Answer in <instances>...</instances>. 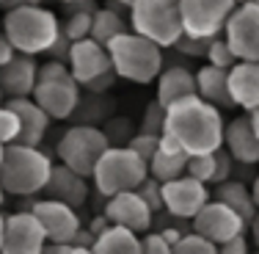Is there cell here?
I'll list each match as a JSON object with an SVG mask.
<instances>
[{"instance_id":"obj_1","label":"cell","mask_w":259,"mask_h":254,"mask_svg":"<svg viewBox=\"0 0 259 254\" xmlns=\"http://www.w3.org/2000/svg\"><path fill=\"white\" fill-rule=\"evenodd\" d=\"M165 130L185 147L188 155H207V152H218L224 147L226 122L218 105L193 94L168 105Z\"/></svg>"},{"instance_id":"obj_2","label":"cell","mask_w":259,"mask_h":254,"mask_svg":"<svg viewBox=\"0 0 259 254\" xmlns=\"http://www.w3.org/2000/svg\"><path fill=\"white\" fill-rule=\"evenodd\" d=\"M53 160L39 147L28 144H9L0 163V183L6 194L17 199H30L36 194H45L53 174Z\"/></svg>"},{"instance_id":"obj_3","label":"cell","mask_w":259,"mask_h":254,"mask_svg":"<svg viewBox=\"0 0 259 254\" xmlns=\"http://www.w3.org/2000/svg\"><path fill=\"white\" fill-rule=\"evenodd\" d=\"M3 30L25 55H47V50L61 36V22L45 6H14L3 17Z\"/></svg>"},{"instance_id":"obj_4","label":"cell","mask_w":259,"mask_h":254,"mask_svg":"<svg viewBox=\"0 0 259 254\" xmlns=\"http://www.w3.org/2000/svg\"><path fill=\"white\" fill-rule=\"evenodd\" d=\"M110 50V61H113V69L121 80L138 86H149L155 83L163 72V50L157 42L146 39V36L135 33V30H124L121 36H116L108 45Z\"/></svg>"},{"instance_id":"obj_5","label":"cell","mask_w":259,"mask_h":254,"mask_svg":"<svg viewBox=\"0 0 259 254\" xmlns=\"http://www.w3.org/2000/svg\"><path fill=\"white\" fill-rule=\"evenodd\" d=\"M130 28L168 50L185 33L182 0H135L130 6Z\"/></svg>"},{"instance_id":"obj_6","label":"cell","mask_w":259,"mask_h":254,"mask_svg":"<svg viewBox=\"0 0 259 254\" xmlns=\"http://www.w3.org/2000/svg\"><path fill=\"white\" fill-rule=\"evenodd\" d=\"M149 177V163L141 158L133 147H110L102 155V160L97 163L94 171V188L102 199L121 191H135L144 179Z\"/></svg>"},{"instance_id":"obj_7","label":"cell","mask_w":259,"mask_h":254,"mask_svg":"<svg viewBox=\"0 0 259 254\" xmlns=\"http://www.w3.org/2000/svg\"><path fill=\"white\" fill-rule=\"evenodd\" d=\"M110 138L105 130H100L97 125H75L69 127L58 141V160L64 166H69L72 171L83 177H94L97 163L102 160V155L110 150Z\"/></svg>"},{"instance_id":"obj_8","label":"cell","mask_w":259,"mask_h":254,"mask_svg":"<svg viewBox=\"0 0 259 254\" xmlns=\"http://www.w3.org/2000/svg\"><path fill=\"white\" fill-rule=\"evenodd\" d=\"M237 9V0H182L185 33L215 39L226 30V22Z\"/></svg>"},{"instance_id":"obj_9","label":"cell","mask_w":259,"mask_h":254,"mask_svg":"<svg viewBox=\"0 0 259 254\" xmlns=\"http://www.w3.org/2000/svg\"><path fill=\"white\" fill-rule=\"evenodd\" d=\"M190 227H193V232L204 235L207 240H212L218 246L237 238V235H243V232H248V221L221 199H209L199 210V215L190 221Z\"/></svg>"},{"instance_id":"obj_10","label":"cell","mask_w":259,"mask_h":254,"mask_svg":"<svg viewBox=\"0 0 259 254\" xmlns=\"http://www.w3.org/2000/svg\"><path fill=\"white\" fill-rule=\"evenodd\" d=\"M47 232L33 210L6 215V235H3V254H45Z\"/></svg>"},{"instance_id":"obj_11","label":"cell","mask_w":259,"mask_h":254,"mask_svg":"<svg viewBox=\"0 0 259 254\" xmlns=\"http://www.w3.org/2000/svg\"><path fill=\"white\" fill-rule=\"evenodd\" d=\"M212 199V191L207 188V183L182 174L171 183H163V207L177 219L193 221L199 215V210Z\"/></svg>"},{"instance_id":"obj_12","label":"cell","mask_w":259,"mask_h":254,"mask_svg":"<svg viewBox=\"0 0 259 254\" xmlns=\"http://www.w3.org/2000/svg\"><path fill=\"white\" fill-rule=\"evenodd\" d=\"M224 36L240 61H259V3H240Z\"/></svg>"},{"instance_id":"obj_13","label":"cell","mask_w":259,"mask_h":254,"mask_svg":"<svg viewBox=\"0 0 259 254\" xmlns=\"http://www.w3.org/2000/svg\"><path fill=\"white\" fill-rule=\"evenodd\" d=\"M33 210L36 215H39L41 227H45L47 232V240L50 243H61V246H72L77 238V232L83 227H80V215H77V207H72V204L66 202H58V199H39L33 202Z\"/></svg>"},{"instance_id":"obj_14","label":"cell","mask_w":259,"mask_h":254,"mask_svg":"<svg viewBox=\"0 0 259 254\" xmlns=\"http://www.w3.org/2000/svg\"><path fill=\"white\" fill-rule=\"evenodd\" d=\"M105 215L110 219V224L127 227L138 235H146L155 227V210L144 202V196L138 191H121L105 199Z\"/></svg>"},{"instance_id":"obj_15","label":"cell","mask_w":259,"mask_h":254,"mask_svg":"<svg viewBox=\"0 0 259 254\" xmlns=\"http://www.w3.org/2000/svg\"><path fill=\"white\" fill-rule=\"evenodd\" d=\"M33 100L50 114V119L64 122L69 116H75V111L80 105V83L75 80V75L39 80L33 89Z\"/></svg>"},{"instance_id":"obj_16","label":"cell","mask_w":259,"mask_h":254,"mask_svg":"<svg viewBox=\"0 0 259 254\" xmlns=\"http://www.w3.org/2000/svg\"><path fill=\"white\" fill-rule=\"evenodd\" d=\"M69 69L80 86H89L91 80H97L105 72H110L113 69V61H110L108 45L97 42L94 36L75 42L72 45V55H69Z\"/></svg>"},{"instance_id":"obj_17","label":"cell","mask_w":259,"mask_h":254,"mask_svg":"<svg viewBox=\"0 0 259 254\" xmlns=\"http://www.w3.org/2000/svg\"><path fill=\"white\" fill-rule=\"evenodd\" d=\"M39 83V64L36 55L17 53L6 66H0V89L9 100L14 97H33V89Z\"/></svg>"},{"instance_id":"obj_18","label":"cell","mask_w":259,"mask_h":254,"mask_svg":"<svg viewBox=\"0 0 259 254\" xmlns=\"http://www.w3.org/2000/svg\"><path fill=\"white\" fill-rule=\"evenodd\" d=\"M224 147L232 152V158L240 166H256L259 163V135H256L254 125H251L248 114L226 122Z\"/></svg>"},{"instance_id":"obj_19","label":"cell","mask_w":259,"mask_h":254,"mask_svg":"<svg viewBox=\"0 0 259 254\" xmlns=\"http://www.w3.org/2000/svg\"><path fill=\"white\" fill-rule=\"evenodd\" d=\"M11 105V108L17 111V116H20V141L17 144H28V147H39L41 141H45L47 130H50V114H47L45 108H41L39 102L33 100V97H14V100H6Z\"/></svg>"},{"instance_id":"obj_20","label":"cell","mask_w":259,"mask_h":254,"mask_svg":"<svg viewBox=\"0 0 259 254\" xmlns=\"http://www.w3.org/2000/svg\"><path fill=\"white\" fill-rule=\"evenodd\" d=\"M85 179L89 177L72 171L69 166H64V163H58L53 169V174H50L45 196L47 199L66 202V204H72V207H83L85 199H89V185H85Z\"/></svg>"},{"instance_id":"obj_21","label":"cell","mask_w":259,"mask_h":254,"mask_svg":"<svg viewBox=\"0 0 259 254\" xmlns=\"http://www.w3.org/2000/svg\"><path fill=\"white\" fill-rule=\"evenodd\" d=\"M229 89L234 105L245 114L259 108V61H237L229 69Z\"/></svg>"},{"instance_id":"obj_22","label":"cell","mask_w":259,"mask_h":254,"mask_svg":"<svg viewBox=\"0 0 259 254\" xmlns=\"http://www.w3.org/2000/svg\"><path fill=\"white\" fill-rule=\"evenodd\" d=\"M196 94L218 108H237L229 89V69H221L215 64H204L196 72Z\"/></svg>"},{"instance_id":"obj_23","label":"cell","mask_w":259,"mask_h":254,"mask_svg":"<svg viewBox=\"0 0 259 254\" xmlns=\"http://www.w3.org/2000/svg\"><path fill=\"white\" fill-rule=\"evenodd\" d=\"M196 94V72L188 66H168L160 72L157 78V100L168 108V105L185 100V97Z\"/></svg>"},{"instance_id":"obj_24","label":"cell","mask_w":259,"mask_h":254,"mask_svg":"<svg viewBox=\"0 0 259 254\" xmlns=\"http://www.w3.org/2000/svg\"><path fill=\"white\" fill-rule=\"evenodd\" d=\"M97 254H144V238H138V232L119 224H110L105 232L97 235L94 246Z\"/></svg>"},{"instance_id":"obj_25","label":"cell","mask_w":259,"mask_h":254,"mask_svg":"<svg viewBox=\"0 0 259 254\" xmlns=\"http://www.w3.org/2000/svg\"><path fill=\"white\" fill-rule=\"evenodd\" d=\"M212 199L226 202L232 210H237L245 221L251 224V219L259 213V204L254 202V194H251V185L240 183V179H226V183H218L212 191Z\"/></svg>"},{"instance_id":"obj_26","label":"cell","mask_w":259,"mask_h":254,"mask_svg":"<svg viewBox=\"0 0 259 254\" xmlns=\"http://www.w3.org/2000/svg\"><path fill=\"white\" fill-rule=\"evenodd\" d=\"M127 28V20L121 17L119 9H113V6H105V9H97L94 14V28H91V36H94L97 42H102V45H110V42L116 39V36H121Z\"/></svg>"},{"instance_id":"obj_27","label":"cell","mask_w":259,"mask_h":254,"mask_svg":"<svg viewBox=\"0 0 259 254\" xmlns=\"http://www.w3.org/2000/svg\"><path fill=\"white\" fill-rule=\"evenodd\" d=\"M188 160L190 155H168L157 150V155L149 160V174L160 183H171V179L188 174Z\"/></svg>"},{"instance_id":"obj_28","label":"cell","mask_w":259,"mask_h":254,"mask_svg":"<svg viewBox=\"0 0 259 254\" xmlns=\"http://www.w3.org/2000/svg\"><path fill=\"white\" fill-rule=\"evenodd\" d=\"M94 14L97 11H69V17H66V22L61 25V30H64L72 42L89 39L91 28H94Z\"/></svg>"},{"instance_id":"obj_29","label":"cell","mask_w":259,"mask_h":254,"mask_svg":"<svg viewBox=\"0 0 259 254\" xmlns=\"http://www.w3.org/2000/svg\"><path fill=\"white\" fill-rule=\"evenodd\" d=\"M237 61H240V58L234 55L232 45L226 42V36H224V33L215 36L212 45H209V50H207V64H215V66H221V69H232Z\"/></svg>"},{"instance_id":"obj_30","label":"cell","mask_w":259,"mask_h":254,"mask_svg":"<svg viewBox=\"0 0 259 254\" xmlns=\"http://www.w3.org/2000/svg\"><path fill=\"white\" fill-rule=\"evenodd\" d=\"M165 116H168V108H165L160 100H152L144 111V119H141V133H152V135H163L165 130Z\"/></svg>"},{"instance_id":"obj_31","label":"cell","mask_w":259,"mask_h":254,"mask_svg":"<svg viewBox=\"0 0 259 254\" xmlns=\"http://www.w3.org/2000/svg\"><path fill=\"white\" fill-rule=\"evenodd\" d=\"M20 116H17V111L11 108L9 102H3L0 105V141H3L6 147L9 144H17L20 141Z\"/></svg>"},{"instance_id":"obj_32","label":"cell","mask_w":259,"mask_h":254,"mask_svg":"<svg viewBox=\"0 0 259 254\" xmlns=\"http://www.w3.org/2000/svg\"><path fill=\"white\" fill-rule=\"evenodd\" d=\"M174 254H218V243L207 240L199 232H188L180 243H174Z\"/></svg>"},{"instance_id":"obj_33","label":"cell","mask_w":259,"mask_h":254,"mask_svg":"<svg viewBox=\"0 0 259 254\" xmlns=\"http://www.w3.org/2000/svg\"><path fill=\"white\" fill-rule=\"evenodd\" d=\"M188 174L201 179V183L212 185L215 179V152H207V155H190L188 160Z\"/></svg>"},{"instance_id":"obj_34","label":"cell","mask_w":259,"mask_h":254,"mask_svg":"<svg viewBox=\"0 0 259 254\" xmlns=\"http://www.w3.org/2000/svg\"><path fill=\"white\" fill-rule=\"evenodd\" d=\"M209 45H212V39H201V36H190V33H182L180 39H177V45L171 47V50L188 55V58H201L204 55L207 58V50Z\"/></svg>"},{"instance_id":"obj_35","label":"cell","mask_w":259,"mask_h":254,"mask_svg":"<svg viewBox=\"0 0 259 254\" xmlns=\"http://www.w3.org/2000/svg\"><path fill=\"white\" fill-rule=\"evenodd\" d=\"M135 191H138V194L144 196V202L149 204V207L155 210V213L165 210V207H163V183H160V179H155V177L149 174V177H146V179H144V183H141Z\"/></svg>"},{"instance_id":"obj_36","label":"cell","mask_w":259,"mask_h":254,"mask_svg":"<svg viewBox=\"0 0 259 254\" xmlns=\"http://www.w3.org/2000/svg\"><path fill=\"white\" fill-rule=\"evenodd\" d=\"M127 147H133L135 152L141 155V158L149 163L152 158L157 155L160 150V135H152V133H138V135H133V138L127 141Z\"/></svg>"},{"instance_id":"obj_37","label":"cell","mask_w":259,"mask_h":254,"mask_svg":"<svg viewBox=\"0 0 259 254\" xmlns=\"http://www.w3.org/2000/svg\"><path fill=\"white\" fill-rule=\"evenodd\" d=\"M234 163H237V160L232 158V152L226 150V147H221V150L215 152V179H212V185L232 179V174H234Z\"/></svg>"},{"instance_id":"obj_38","label":"cell","mask_w":259,"mask_h":254,"mask_svg":"<svg viewBox=\"0 0 259 254\" xmlns=\"http://www.w3.org/2000/svg\"><path fill=\"white\" fill-rule=\"evenodd\" d=\"M144 254H174V246L155 229V232L144 235Z\"/></svg>"},{"instance_id":"obj_39","label":"cell","mask_w":259,"mask_h":254,"mask_svg":"<svg viewBox=\"0 0 259 254\" xmlns=\"http://www.w3.org/2000/svg\"><path fill=\"white\" fill-rule=\"evenodd\" d=\"M72 45H75V42H72L69 36L64 33V30H61V36H58V39H55V45L50 47V50H47V58H55V61H66V64H69Z\"/></svg>"},{"instance_id":"obj_40","label":"cell","mask_w":259,"mask_h":254,"mask_svg":"<svg viewBox=\"0 0 259 254\" xmlns=\"http://www.w3.org/2000/svg\"><path fill=\"white\" fill-rule=\"evenodd\" d=\"M218 254H251V246H248V232L237 235V238L226 240V243L218 246Z\"/></svg>"},{"instance_id":"obj_41","label":"cell","mask_w":259,"mask_h":254,"mask_svg":"<svg viewBox=\"0 0 259 254\" xmlns=\"http://www.w3.org/2000/svg\"><path fill=\"white\" fill-rule=\"evenodd\" d=\"M116 80H119V75H116V69H110V72H105V75H100L97 80H91L85 89H89L91 94H105V91H108L110 86L116 83Z\"/></svg>"},{"instance_id":"obj_42","label":"cell","mask_w":259,"mask_h":254,"mask_svg":"<svg viewBox=\"0 0 259 254\" xmlns=\"http://www.w3.org/2000/svg\"><path fill=\"white\" fill-rule=\"evenodd\" d=\"M160 152H168V155H188V152H185V147L168 133V130H163V135H160Z\"/></svg>"},{"instance_id":"obj_43","label":"cell","mask_w":259,"mask_h":254,"mask_svg":"<svg viewBox=\"0 0 259 254\" xmlns=\"http://www.w3.org/2000/svg\"><path fill=\"white\" fill-rule=\"evenodd\" d=\"M17 55V47L11 45V39L6 36V30H0V66H6Z\"/></svg>"},{"instance_id":"obj_44","label":"cell","mask_w":259,"mask_h":254,"mask_svg":"<svg viewBox=\"0 0 259 254\" xmlns=\"http://www.w3.org/2000/svg\"><path fill=\"white\" fill-rule=\"evenodd\" d=\"M248 238L254 240V246L259 249V213L254 215V219H251V224H248Z\"/></svg>"},{"instance_id":"obj_45","label":"cell","mask_w":259,"mask_h":254,"mask_svg":"<svg viewBox=\"0 0 259 254\" xmlns=\"http://www.w3.org/2000/svg\"><path fill=\"white\" fill-rule=\"evenodd\" d=\"M45 254H72V246H61V243H47Z\"/></svg>"},{"instance_id":"obj_46","label":"cell","mask_w":259,"mask_h":254,"mask_svg":"<svg viewBox=\"0 0 259 254\" xmlns=\"http://www.w3.org/2000/svg\"><path fill=\"white\" fill-rule=\"evenodd\" d=\"M251 194H254V202L259 204V174L251 179Z\"/></svg>"},{"instance_id":"obj_47","label":"cell","mask_w":259,"mask_h":254,"mask_svg":"<svg viewBox=\"0 0 259 254\" xmlns=\"http://www.w3.org/2000/svg\"><path fill=\"white\" fill-rule=\"evenodd\" d=\"M72 254H97L91 246H72Z\"/></svg>"},{"instance_id":"obj_48","label":"cell","mask_w":259,"mask_h":254,"mask_svg":"<svg viewBox=\"0 0 259 254\" xmlns=\"http://www.w3.org/2000/svg\"><path fill=\"white\" fill-rule=\"evenodd\" d=\"M248 116H251V125H254V130H256V135H259V108H256V111H251Z\"/></svg>"},{"instance_id":"obj_49","label":"cell","mask_w":259,"mask_h":254,"mask_svg":"<svg viewBox=\"0 0 259 254\" xmlns=\"http://www.w3.org/2000/svg\"><path fill=\"white\" fill-rule=\"evenodd\" d=\"M3 235H6V215L0 213V249H3Z\"/></svg>"},{"instance_id":"obj_50","label":"cell","mask_w":259,"mask_h":254,"mask_svg":"<svg viewBox=\"0 0 259 254\" xmlns=\"http://www.w3.org/2000/svg\"><path fill=\"white\" fill-rule=\"evenodd\" d=\"M6 196H9V194H6V188H3V183H0V204H3V202H6Z\"/></svg>"},{"instance_id":"obj_51","label":"cell","mask_w":259,"mask_h":254,"mask_svg":"<svg viewBox=\"0 0 259 254\" xmlns=\"http://www.w3.org/2000/svg\"><path fill=\"white\" fill-rule=\"evenodd\" d=\"M58 3H64V6H75V3H83V0H58Z\"/></svg>"},{"instance_id":"obj_52","label":"cell","mask_w":259,"mask_h":254,"mask_svg":"<svg viewBox=\"0 0 259 254\" xmlns=\"http://www.w3.org/2000/svg\"><path fill=\"white\" fill-rule=\"evenodd\" d=\"M3 155H6V144L0 141V163H3Z\"/></svg>"},{"instance_id":"obj_53","label":"cell","mask_w":259,"mask_h":254,"mask_svg":"<svg viewBox=\"0 0 259 254\" xmlns=\"http://www.w3.org/2000/svg\"><path fill=\"white\" fill-rule=\"evenodd\" d=\"M119 3H121V6H127V11H130V6H133L135 0H119Z\"/></svg>"},{"instance_id":"obj_54","label":"cell","mask_w":259,"mask_h":254,"mask_svg":"<svg viewBox=\"0 0 259 254\" xmlns=\"http://www.w3.org/2000/svg\"><path fill=\"white\" fill-rule=\"evenodd\" d=\"M240 3H259V0H237V6H240Z\"/></svg>"},{"instance_id":"obj_55","label":"cell","mask_w":259,"mask_h":254,"mask_svg":"<svg viewBox=\"0 0 259 254\" xmlns=\"http://www.w3.org/2000/svg\"><path fill=\"white\" fill-rule=\"evenodd\" d=\"M3 97H6V94H3V89H0V105H3Z\"/></svg>"},{"instance_id":"obj_56","label":"cell","mask_w":259,"mask_h":254,"mask_svg":"<svg viewBox=\"0 0 259 254\" xmlns=\"http://www.w3.org/2000/svg\"><path fill=\"white\" fill-rule=\"evenodd\" d=\"M251 254H259V249H256V251H251Z\"/></svg>"},{"instance_id":"obj_57","label":"cell","mask_w":259,"mask_h":254,"mask_svg":"<svg viewBox=\"0 0 259 254\" xmlns=\"http://www.w3.org/2000/svg\"><path fill=\"white\" fill-rule=\"evenodd\" d=\"M3 3H6V0H0V6H3Z\"/></svg>"},{"instance_id":"obj_58","label":"cell","mask_w":259,"mask_h":254,"mask_svg":"<svg viewBox=\"0 0 259 254\" xmlns=\"http://www.w3.org/2000/svg\"><path fill=\"white\" fill-rule=\"evenodd\" d=\"M0 254H3V251H0Z\"/></svg>"}]
</instances>
